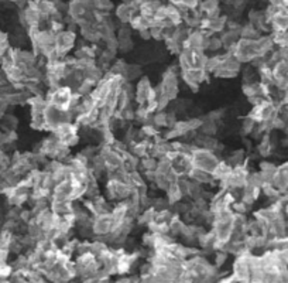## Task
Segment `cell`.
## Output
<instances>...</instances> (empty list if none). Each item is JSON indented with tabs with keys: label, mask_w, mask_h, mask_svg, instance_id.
Wrapping results in <instances>:
<instances>
[{
	"label": "cell",
	"mask_w": 288,
	"mask_h": 283,
	"mask_svg": "<svg viewBox=\"0 0 288 283\" xmlns=\"http://www.w3.org/2000/svg\"><path fill=\"white\" fill-rule=\"evenodd\" d=\"M45 98H47L48 104L58 106L65 111H72L80 102L81 97L72 88L61 84L54 88H48V93L45 95Z\"/></svg>",
	"instance_id": "cell-1"
},
{
	"label": "cell",
	"mask_w": 288,
	"mask_h": 283,
	"mask_svg": "<svg viewBox=\"0 0 288 283\" xmlns=\"http://www.w3.org/2000/svg\"><path fill=\"white\" fill-rule=\"evenodd\" d=\"M208 54L205 51L194 49H182L178 53L179 69H205Z\"/></svg>",
	"instance_id": "cell-2"
},
{
	"label": "cell",
	"mask_w": 288,
	"mask_h": 283,
	"mask_svg": "<svg viewBox=\"0 0 288 283\" xmlns=\"http://www.w3.org/2000/svg\"><path fill=\"white\" fill-rule=\"evenodd\" d=\"M191 161H192V166L194 167L212 173L215 170V167L218 166V163L221 161V157L216 153H214L212 150L195 146V149L191 153Z\"/></svg>",
	"instance_id": "cell-3"
},
{
	"label": "cell",
	"mask_w": 288,
	"mask_h": 283,
	"mask_svg": "<svg viewBox=\"0 0 288 283\" xmlns=\"http://www.w3.org/2000/svg\"><path fill=\"white\" fill-rule=\"evenodd\" d=\"M132 185L119 179H108L104 185V197L108 198L111 203H119V201H126L132 194Z\"/></svg>",
	"instance_id": "cell-4"
},
{
	"label": "cell",
	"mask_w": 288,
	"mask_h": 283,
	"mask_svg": "<svg viewBox=\"0 0 288 283\" xmlns=\"http://www.w3.org/2000/svg\"><path fill=\"white\" fill-rule=\"evenodd\" d=\"M179 71L177 68H170L163 74L161 82H160V91L163 95H166L170 101H175L179 93Z\"/></svg>",
	"instance_id": "cell-5"
},
{
	"label": "cell",
	"mask_w": 288,
	"mask_h": 283,
	"mask_svg": "<svg viewBox=\"0 0 288 283\" xmlns=\"http://www.w3.org/2000/svg\"><path fill=\"white\" fill-rule=\"evenodd\" d=\"M44 116H45V123H47V130L48 132H53L57 126H60L62 123L74 121L72 111H65V109H61V108L54 106L51 104H47V106H45Z\"/></svg>",
	"instance_id": "cell-6"
},
{
	"label": "cell",
	"mask_w": 288,
	"mask_h": 283,
	"mask_svg": "<svg viewBox=\"0 0 288 283\" xmlns=\"http://www.w3.org/2000/svg\"><path fill=\"white\" fill-rule=\"evenodd\" d=\"M51 133L56 136L58 140H61L64 145H67L68 148H72L80 142V126L74 121L57 126Z\"/></svg>",
	"instance_id": "cell-7"
},
{
	"label": "cell",
	"mask_w": 288,
	"mask_h": 283,
	"mask_svg": "<svg viewBox=\"0 0 288 283\" xmlns=\"http://www.w3.org/2000/svg\"><path fill=\"white\" fill-rule=\"evenodd\" d=\"M76 47V31L74 29H64L56 34V50L61 58L68 57Z\"/></svg>",
	"instance_id": "cell-8"
},
{
	"label": "cell",
	"mask_w": 288,
	"mask_h": 283,
	"mask_svg": "<svg viewBox=\"0 0 288 283\" xmlns=\"http://www.w3.org/2000/svg\"><path fill=\"white\" fill-rule=\"evenodd\" d=\"M99 154L103 159L104 166L108 173L116 172L123 167V154L117 152L116 149L112 146H100L99 148Z\"/></svg>",
	"instance_id": "cell-9"
},
{
	"label": "cell",
	"mask_w": 288,
	"mask_h": 283,
	"mask_svg": "<svg viewBox=\"0 0 288 283\" xmlns=\"http://www.w3.org/2000/svg\"><path fill=\"white\" fill-rule=\"evenodd\" d=\"M179 77L192 91H196L209 78L206 69H179Z\"/></svg>",
	"instance_id": "cell-10"
},
{
	"label": "cell",
	"mask_w": 288,
	"mask_h": 283,
	"mask_svg": "<svg viewBox=\"0 0 288 283\" xmlns=\"http://www.w3.org/2000/svg\"><path fill=\"white\" fill-rule=\"evenodd\" d=\"M113 227H115V224H113V220H112L111 213L93 216L92 232L95 237H98L100 240H104L113 231Z\"/></svg>",
	"instance_id": "cell-11"
},
{
	"label": "cell",
	"mask_w": 288,
	"mask_h": 283,
	"mask_svg": "<svg viewBox=\"0 0 288 283\" xmlns=\"http://www.w3.org/2000/svg\"><path fill=\"white\" fill-rule=\"evenodd\" d=\"M155 93V86L147 77H141L135 86V101L137 105H146L147 101Z\"/></svg>",
	"instance_id": "cell-12"
},
{
	"label": "cell",
	"mask_w": 288,
	"mask_h": 283,
	"mask_svg": "<svg viewBox=\"0 0 288 283\" xmlns=\"http://www.w3.org/2000/svg\"><path fill=\"white\" fill-rule=\"evenodd\" d=\"M209 34L202 29H192L187 37L184 49H194L205 51L206 49V41H208Z\"/></svg>",
	"instance_id": "cell-13"
},
{
	"label": "cell",
	"mask_w": 288,
	"mask_h": 283,
	"mask_svg": "<svg viewBox=\"0 0 288 283\" xmlns=\"http://www.w3.org/2000/svg\"><path fill=\"white\" fill-rule=\"evenodd\" d=\"M271 184L276 187V190L281 194L285 196L288 194V163L277 166V172L273 177Z\"/></svg>",
	"instance_id": "cell-14"
},
{
	"label": "cell",
	"mask_w": 288,
	"mask_h": 283,
	"mask_svg": "<svg viewBox=\"0 0 288 283\" xmlns=\"http://www.w3.org/2000/svg\"><path fill=\"white\" fill-rule=\"evenodd\" d=\"M136 12H139V5L136 3H122L116 9V17L122 25H129Z\"/></svg>",
	"instance_id": "cell-15"
},
{
	"label": "cell",
	"mask_w": 288,
	"mask_h": 283,
	"mask_svg": "<svg viewBox=\"0 0 288 283\" xmlns=\"http://www.w3.org/2000/svg\"><path fill=\"white\" fill-rule=\"evenodd\" d=\"M75 201H65V200H49V208L58 217H64L74 213Z\"/></svg>",
	"instance_id": "cell-16"
},
{
	"label": "cell",
	"mask_w": 288,
	"mask_h": 283,
	"mask_svg": "<svg viewBox=\"0 0 288 283\" xmlns=\"http://www.w3.org/2000/svg\"><path fill=\"white\" fill-rule=\"evenodd\" d=\"M260 194H261V188H258V187H254V185H250V184H246L242 191H240V201H243L246 205H253V204L256 203L260 197Z\"/></svg>",
	"instance_id": "cell-17"
},
{
	"label": "cell",
	"mask_w": 288,
	"mask_h": 283,
	"mask_svg": "<svg viewBox=\"0 0 288 283\" xmlns=\"http://www.w3.org/2000/svg\"><path fill=\"white\" fill-rule=\"evenodd\" d=\"M188 179L194 180L195 183L198 184L203 185V187H206V185H211L214 184L215 181L212 179V174L208 172H205V170H201V169H198V167H192L188 173V176H187Z\"/></svg>",
	"instance_id": "cell-18"
},
{
	"label": "cell",
	"mask_w": 288,
	"mask_h": 283,
	"mask_svg": "<svg viewBox=\"0 0 288 283\" xmlns=\"http://www.w3.org/2000/svg\"><path fill=\"white\" fill-rule=\"evenodd\" d=\"M233 167L227 163L226 160H222L218 163V166L215 167V170L211 174H212V179L214 181H218V183H222V181H225V180L230 176V173H232Z\"/></svg>",
	"instance_id": "cell-19"
},
{
	"label": "cell",
	"mask_w": 288,
	"mask_h": 283,
	"mask_svg": "<svg viewBox=\"0 0 288 283\" xmlns=\"http://www.w3.org/2000/svg\"><path fill=\"white\" fill-rule=\"evenodd\" d=\"M184 193L181 190V187L178 185L177 181H172L171 184L168 185V188L166 190V198L168 200L170 205L178 203L181 200H184Z\"/></svg>",
	"instance_id": "cell-20"
},
{
	"label": "cell",
	"mask_w": 288,
	"mask_h": 283,
	"mask_svg": "<svg viewBox=\"0 0 288 283\" xmlns=\"http://www.w3.org/2000/svg\"><path fill=\"white\" fill-rule=\"evenodd\" d=\"M155 214H157V211L153 208V207H147V208H141L140 214L137 216V221L139 224L141 225H146V227H150L151 224L154 222L155 220Z\"/></svg>",
	"instance_id": "cell-21"
},
{
	"label": "cell",
	"mask_w": 288,
	"mask_h": 283,
	"mask_svg": "<svg viewBox=\"0 0 288 283\" xmlns=\"http://www.w3.org/2000/svg\"><path fill=\"white\" fill-rule=\"evenodd\" d=\"M96 81L91 80V78H84L82 80V82H81L80 85H78V88L75 89V92L80 95L81 98H85V97H89L91 93H92V91L95 89V86H96Z\"/></svg>",
	"instance_id": "cell-22"
},
{
	"label": "cell",
	"mask_w": 288,
	"mask_h": 283,
	"mask_svg": "<svg viewBox=\"0 0 288 283\" xmlns=\"http://www.w3.org/2000/svg\"><path fill=\"white\" fill-rule=\"evenodd\" d=\"M218 132V122L211 121L209 117H202V123H201V128L198 130V133L206 136H215Z\"/></svg>",
	"instance_id": "cell-23"
},
{
	"label": "cell",
	"mask_w": 288,
	"mask_h": 283,
	"mask_svg": "<svg viewBox=\"0 0 288 283\" xmlns=\"http://www.w3.org/2000/svg\"><path fill=\"white\" fill-rule=\"evenodd\" d=\"M226 161L232 167H238L245 164L246 163V152L243 149H238V150H233L232 153L227 156Z\"/></svg>",
	"instance_id": "cell-24"
},
{
	"label": "cell",
	"mask_w": 288,
	"mask_h": 283,
	"mask_svg": "<svg viewBox=\"0 0 288 283\" xmlns=\"http://www.w3.org/2000/svg\"><path fill=\"white\" fill-rule=\"evenodd\" d=\"M141 75H143V69H141L139 64H127L126 71H124V74H123V78L126 81H129V82H132V81L141 78Z\"/></svg>",
	"instance_id": "cell-25"
},
{
	"label": "cell",
	"mask_w": 288,
	"mask_h": 283,
	"mask_svg": "<svg viewBox=\"0 0 288 283\" xmlns=\"http://www.w3.org/2000/svg\"><path fill=\"white\" fill-rule=\"evenodd\" d=\"M271 38L274 41V45L278 49H288V30L273 31Z\"/></svg>",
	"instance_id": "cell-26"
},
{
	"label": "cell",
	"mask_w": 288,
	"mask_h": 283,
	"mask_svg": "<svg viewBox=\"0 0 288 283\" xmlns=\"http://www.w3.org/2000/svg\"><path fill=\"white\" fill-rule=\"evenodd\" d=\"M157 161L159 159H155L154 156L148 154L146 157L140 159V164H139V170L140 172H155V167H157Z\"/></svg>",
	"instance_id": "cell-27"
},
{
	"label": "cell",
	"mask_w": 288,
	"mask_h": 283,
	"mask_svg": "<svg viewBox=\"0 0 288 283\" xmlns=\"http://www.w3.org/2000/svg\"><path fill=\"white\" fill-rule=\"evenodd\" d=\"M223 50V44H222L221 36H215V34H209L208 41H206V49H205V53L206 51H212L214 54H218L219 51Z\"/></svg>",
	"instance_id": "cell-28"
},
{
	"label": "cell",
	"mask_w": 288,
	"mask_h": 283,
	"mask_svg": "<svg viewBox=\"0 0 288 283\" xmlns=\"http://www.w3.org/2000/svg\"><path fill=\"white\" fill-rule=\"evenodd\" d=\"M261 36L260 31L251 25V23H247V25L242 26L240 29V38H247V40H256Z\"/></svg>",
	"instance_id": "cell-29"
},
{
	"label": "cell",
	"mask_w": 288,
	"mask_h": 283,
	"mask_svg": "<svg viewBox=\"0 0 288 283\" xmlns=\"http://www.w3.org/2000/svg\"><path fill=\"white\" fill-rule=\"evenodd\" d=\"M273 150V143H271V139H270L269 135H266L261 139V142L258 143L257 146V152L260 153V156H269Z\"/></svg>",
	"instance_id": "cell-30"
},
{
	"label": "cell",
	"mask_w": 288,
	"mask_h": 283,
	"mask_svg": "<svg viewBox=\"0 0 288 283\" xmlns=\"http://www.w3.org/2000/svg\"><path fill=\"white\" fill-rule=\"evenodd\" d=\"M172 181L167 176H164V174H159V173L155 172V177H154L153 180V184L159 188V190H163L166 191L167 188H168V185L171 184Z\"/></svg>",
	"instance_id": "cell-31"
},
{
	"label": "cell",
	"mask_w": 288,
	"mask_h": 283,
	"mask_svg": "<svg viewBox=\"0 0 288 283\" xmlns=\"http://www.w3.org/2000/svg\"><path fill=\"white\" fill-rule=\"evenodd\" d=\"M256 128H257V122H256L253 117L247 115V116L243 119V122H242V132H243L245 135H250V133H253V132L256 130Z\"/></svg>",
	"instance_id": "cell-32"
},
{
	"label": "cell",
	"mask_w": 288,
	"mask_h": 283,
	"mask_svg": "<svg viewBox=\"0 0 288 283\" xmlns=\"http://www.w3.org/2000/svg\"><path fill=\"white\" fill-rule=\"evenodd\" d=\"M92 5L96 12L108 13L113 9V3L111 0H92Z\"/></svg>",
	"instance_id": "cell-33"
},
{
	"label": "cell",
	"mask_w": 288,
	"mask_h": 283,
	"mask_svg": "<svg viewBox=\"0 0 288 283\" xmlns=\"http://www.w3.org/2000/svg\"><path fill=\"white\" fill-rule=\"evenodd\" d=\"M150 207H153L157 213L159 211H164V209H168L171 208V205H170V203H168V200L167 198H153L151 200V205Z\"/></svg>",
	"instance_id": "cell-34"
},
{
	"label": "cell",
	"mask_w": 288,
	"mask_h": 283,
	"mask_svg": "<svg viewBox=\"0 0 288 283\" xmlns=\"http://www.w3.org/2000/svg\"><path fill=\"white\" fill-rule=\"evenodd\" d=\"M119 43V51L122 53H129L133 50L135 47V43H133V38H123V40H117Z\"/></svg>",
	"instance_id": "cell-35"
},
{
	"label": "cell",
	"mask_w": 288,
	"mask_h": 283,
	"mask_svg": "<svg viewBox=\"0 0 288 283\" xmlns=\"http://www.w3.org/2000/svg\"><path fill=\"white\" fill-rule=\"evenodd\" d=\"M223 109H219V111H214V112H211V113H208L206 115V117H209L211 121H215V122H219L222 119V116H223Z\"/></svg>",
	"instance_id": "cell-36"
},
{
	"label": "cell",
	"mask_w": 288,
	"mask_h": 283,
	"mask_svg": "<svg viewBox=\"0 0 288 283\" xmlns=\"http://www.w3.org/2000/svg\"><path fill=\"white\" fill-rule=\"evenodd\" d=\"M246 2H247V0H226V3L232 5V6L236 7V9H239V7L243 6Z\"/></svg>",
	"instance_id": "cell-37"
},
{
	"label": "cell",
	"mask_w": 288,
	"mask_h": 283,
	"mask_svg": "<svg viewBox=\"0 0 288 283\" xmlns=\"http://www.w3.org/2000/svg\"><path fill=\"white\" fill-rule=\"evenodd\" d=\"M84 2H92V0H84Z\"/></svg>",
	"instance_id": "cell-38"
}]
</instances>
